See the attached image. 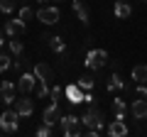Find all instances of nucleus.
<instances>
[{"label": "nucleus", "instance_id": "obj_30", "mask_svg": "<svg viewBox=\"0 0 147 137\" xmlns=\"http://www.w3.org/2000/svg\"><path fill=\"white\" fill-rule=\"evenodd\" d=\"M84 103H88V105H93V103H96V98H93L91 91H86V93H84Z\"/></svg>", "mask_w": 147, "mask_h": 137}, {"label": "nucleus", "instance_id": "obj_5", "mask_svg": "<svg viewBox=\"0 0 147 137\" xmlns=\"http://www.w3.org/2000/svg\"><path fill=\"white\" fill-rule=\"evenodd\" d=\"M59 17H61V12H59L57 5H42L37 10V20L44 22V25H57Z\"/></svg>", "mask_w": 147, "mask_h": 137}, {"label": "nucleus", "instance_id": "obj_31", "mask_svg": "<svg viewBox=\"0 0 147 137\" xmlns=\"http://www.w3.org/2000/svg\"><path fill=\"white\" fill-rule=\"evenodd\" d=\"M137 93H140L142 98H147V83H137Z\"/></svg>", "mask_w": 147, "mask_h": 137}, {"label": "nucleus", "instance_id": "obj_24", "mask_svg": "<svg viewBox=\"0 0 147 137\" xmlns=\"http://www.w3.org/2000/svg\"><path fill=\"white\" fill-rule=\"evenodd\" d=\"M20 17H22V20H32V17H37V10H32V7H27V5H22L20 7Z\"/></svg>", "mask_w": 147, "mask_h": 137}, {"label": "nucleus", "instance_id": "obj_10", "mask_svg": "<svg viewBox=\"0 0 147 137\" xmlns=\"http://www.w3.org/2000/svg\"><path fill=\"white\" fill-rule=\"evenodd\" d=\"M15 110L20 113V118H30L32 113H34V100H30L27 95H22V98L15 100Z\"/></svg>", "mask_w": 147, "mask_h": 137}, {"label": "nucleus", "instance_id": "obj_2", "mask_svg": "<svg viewBox=\"0 0 147 137\" xmlns=\"http://www.w3.org/2000/svg\"><path fill=\"white\" fill-rule=\"evenodd\" d=\"M84 122H81V118H76V115H61V132L66 137H81L84 135Z\"/></svg>", "mask_w": 147, "mask_h": 137}, {"label": "nucleus", "instance_id": "obj_16", "mask_svg": "<svg viewBox=\"0 0 147 137\" xmlns=\"http://www.w3.org/2000/svg\"><path fill=\"white\" fill-rule=\"evenodd\" d=\"M113 115L115 118H120V120H125V115H127V105H125V100L123 98H113Z\"/></svg>", "mask_w": 147, "mask_h": 137}, {"label": "nucleus", "instance_id": "obj_1", "mask_svg": "<svg viewBox=\"0 0 147 137\" xmlns=\"http://www.w3.org/2000/svg\"><path fill=\"white\" fill-rule=\"evenodd\" d=\"M81 122H84V127H86V135H88V137H98L100 132L105 130V127H103V113H100L96 105H91L88 110L84 113Z\"/></svg>", "mask_w": 147, "mask_h": 137}, {"label": "nucleus", "instance_id": "obj_20", "mask_svg": "<svg viewBox=\"0 0 147 137\" xmlns=\"http://www.w3.org/2000/svg\"><path fill=\"white\" fill-rule=\"evenodd\" d=\"M17 3L15 0H0V12H15Z\"/></svg>", "mask_w": 147, "mask_h": 137}, {"label": "nucleus", "instance_id": "obj_13", "mask_svg": "<svg viewBox=\"0 0 147 137\" xmlns=\"http://www.w3.org/2000/svg\"><path fill=\"white\" fill-rule=\"evenodd\" d=\"M130 113H132L135 120H145V118H147V98H142V95H140V100H132Z\"/></svg>", "mask_w": 147, "mask_h": 137}, {"label": "nucleus", "instance_id": "obj_32", "mask_svg": "<svg viewBox=\"0 0 147 137\" xmlns=\"http://www.w3.org/2000/svg\"><path fill=\"white\" fill-rule=\"evenodd\" d=\"M3 39H5V30H0V47H3Z\"/></svg>", "mask_w": 147, "mask_h": 137}, {"label": "nucleus", "instance_id": "obj_15", "mask_svg": "<svg viewBox=\"0 0 147 137\" xmlns=\"http://www.w3.org/2000/svg\"><path fill=\"white\" fill-rule=\"evenodd\" d=\"M113 12H115L118 20H125V17L132 15V5L125 3V0H115V3H113Z\"/></svg>", "mask_w": 147, "mask_h": 137}, {"label": "nucleus", "instance_id": "obj_29", "mask_svg": "<svg viewBox=\"0 0 147 137\" xmlns=\"http://www.w3.org/2000/svg\"><path fill=\"white\" fill-rule=\"evenodd\" d=\"M37 135H39V137H49V135H52V125L44 122L42 127H37Z\"/></svg>", "mask_w": 147, "mask_h": 137}, {"label": "nucleus", "instance_id": "obj_23", "mask_svg": "<svg viewBox=\"0 0 147 137\" xmlns=\"http://www.w3.org/2000/svg\"><path fill=\"white\" fill-rule=\"evenodd\" d=\"M49 91H52V88H49V83H47V81H39V86H37V98H47V95H49Z\"/></svg>", "mask_w": 147, "mask_h": 137}, {"label": "nucleus", "instance_id": "obj_18", "mask_svg": "<svg viewBox=\"0 0 147 137\" xmlns=\"http://www.w3.org/2000/svg\"><path fill=\"white\" fill-rule=\"evenodd\" d=\"M132 81H137V83H147V66H135V68H132Z\"/></svg>", "mask_w": 147, "mask_h": 137}, {"label": "nucleus", "instance_id": "obj_12", "mask_svg": "<svg viewBox=\"0 0 147 137\" xmlns=\"http://www.w3.org/2000/svg\"><path fill=\"white\" fill-rule=\"evenodd\" d=\"M105 132H108L110 137H125V135H127V125H125V120L115 118V120H113L108 127H105Z\"/></svg>", "mask_w": 147, "mask_h": 137}, {"label": "nucleus", "instance_id": "obj_11", "mask_svg": "<svg viewBox=\"0 0 147 137\" xmlns=\"http://www.w3.org/2000/svg\"><path fill=\"white\" fill-rule=\"evenodd\" d=\"M34 76L39 81H54V71H52V66H49L47 61H39V64H34Z\"/></svg>", "mask_w": 147, "mask_h": 137}, {"label": "nucleus", "instance_id": "obj_33", "mask_svg": "<svg viewBox=\"0 0 147 137\" xmlns=\"http://www.w3.org/2000/svg\"><path fill=\"white\" fill-rule=\"evenodd\" d=\"M37 3H42V5H44V3H49V0H37Z\"/></svg>", "mask_w": 147, "mask_h": 137}, {"label": "nucleus", "instance_id": "obj_34", "mask_svg": "<svg viewBox=\"0 0 147 137\" xmlns=\"http://www.w3.org/2000/svg\"><path fill=\"white\" fill-rule=\"evenodd\" d=\"M137 3H147V0H137Z\"/></svg>", "mask_w": 147, "mask_h": 137}, {"label": "nucleus", "instance_id": "obj_27", "mask_svg": "<svg viewBox=\"0 0 147 137\" xmlns=\"http://www.w3.org/2000/svg\"><path fill=\"white\" fill-rule=\"evenodd\" d=\"M15 88H17V86L12 83V81H3V83H0V95H3V93H10V91H15Z\"/></svg>", "mask_w": 147, "mask_h": 137}, {"label": "nucleus", "instance_id": "obj_25", "mask_svg": "<svg viewBox=\"0 0 147 137\" xmlns=\"http://www.w3.org/2000/svg\"><path fill=\"white\" fill-rule=\"evenodd\" d=\"M49 98H52L54 103H59V100L64 98V88H61V86H54V88L49 91Z\"/></svg>", "mask_w": 147, "mask_h": 137}, {"label": "nucleus", "instance_id": "obj_8", "mask_svg": "<svg viewBox=\"0 0 147 137\" xmlns=\"http://www.w3.org/2000/svg\"><path fill=\"white\" fill-rule=\"evenodd\" d=\"M64 95H66V100L71 103V105L84 103V88H81L79 83H69L66 88H64Z\"/></svg>", "mask_w": 147, "mask_h": 137}, {"label": "nucleus", "instance_id": "obj_28", "mask_svg": "<svg viewBox=\"0 0 147 137\" xmlns=\"http://www.w3.org/2000/svg\"><path fill=\"white\" fill-rule=\"evenodd\" d=\"M0 100L5 103V108L12 105V103H15V91H10V93H3V95H0Z\"/></svg>", "mask_w": 147, "mask_h": 137}, {"label": "nucleus", "instance_id": "obj_21", "mask_svg": "<svg viewBox=\"0 0 147 137\" xmlns=\"http://www.w3.org/2000/svg\"><path fill=\"white\" fill-rule=\"evenodd\" d=\"M7 68H12V59L7 56V54H3V52H0V74H5Z\"/></svg>", "mask_w": 147, "mask_h": 137}, {"label": "nucleus", "instance_id": "obj_14", "mask_svg": "<svg viewBox=\"0 0 147 137\" xmlns=\"http://www.w3.org/2000/svg\"><path fill=\"white\" fill-rule=\"evenodd\" d=\"M71 7H74V12H76V17H79V22H84V25H88V22H91L88 7L84 5V0H71Z\"/></svg>", "mask_w": 147, "mask_h": 137}, {"label": "nucleus", "instance_id": "obj_22", "mask_svg": "<svg viewBox=\"0 0 147 137\" xmlns=\"http://www.w3.org/2000/svg\"><path fill=\"white\" fill-rule=\"evenodd\" d=\"M22 49H25V47H22V42H20V39H17V37H10V52L15 54V56H20V54H22Z\"/></svg>", "mask_w": 147, "mask_h": 137}, {"label": "nucleus", "instance_id": "obj_9", "mask_svg": "<svg viewBox=\"0 0 147 137\" xmlns=\"http://www.w3.org/2000/svg\"><path fill=\"white\" fill-rule=\"evenodd\" d=\"M25 25L27 22L22 20V17H12V20L5 22V34L7 37H20L22 32H25Z\"/></svg>", "mask_w": 147, "mask_h": 137}, {"label": "nucleus", "instance_id": "obj_26", "mask_svg": "<svg viewBox=\"0 0 147 137\" xmlns=\"http://www.w3.org/2000/svg\"><path fill=\"white\" fill-rule=\"evenodd\" d=\"M76 83H79L84 91H91V88H93V79H91V76H84V79H79Z\"/></svg>", "mask_w": 147, "mask_h": 137}, {"label": "nucleus", "instance_id": "obj_6", "mask_svg": "<svg viewBox=\"0 0 147 137\" xmlns=\"http://www.w3.org/2000/svg\"><path fill=\"white\" fill-rule=\"evenodd\" d=\"M37 83H39V79L34 76V71L32 74H20V79H17V91H20V95H30L32 91L37 88Z\"/></svg>", "mask_w": 147, "mask_h": 137}, {"label": "nucleus", "instance_id": "obj_17", "mask_svg": "<svg viewBox=\"0 0 147 137\" xmlns=\"http://www.w3.org/2000/svg\"><path fill=\"white\" fill-rule=\"evenodd\" d=\"M108 91H125V81H123V76L118 74V71H113V74H110Z\"/></svg>", "mask_w": 147, "mask_h": 137}, {"label": "nucleus", "instance_id": "obj_19", "mask_svg": "<svg viewBox=\"0 0 147 137\" xmlns=\"http://www.w3.org/2000/svg\"><path fill=\"white\" fill-rule=\"evenodd\" d=\"M49 47L54 49L57 54H64V49H66V44H64V39L61 37H57V34H52L49 37Z\"/></svg>", "mask_w": 147, "mask_h": 137}, {"label": "nucleus", "instance_id": "obj_4", "mask_svg": "<svg viewBox=\"0 0 147 137\" xmlns=\"http://www.w3.org/2000/svg\"><path fill=\"white\" fill-rule=\"evenodd\" d=\"M86 68H91V71H98V68H103L105 64H108V52H103V49H91L88 54H86Z\"/></svg>", "mask_w": 147, "mask_h": 137}, {"label": "nucleus", "instance_id": "obj_7", "mask_svg": "<svg viewBox=\"0 0 147 137\" xmlns=\"http://www.w3.org/2000/svg\"><path fill=\"white\" fill-rule=\"evenodd\" d=\"M42 120L47 122V125H57V122H61V110H59V103H54L52 100V105H47L44 108V113H42Z\"/></svg>", "mask_w": 147, "mask_h": 137}, {"label": "nucleus", "instance_id": "obj_3", "mask_svg": "<svg viewBox=\"0 0 147 137\" xmlns=\"http://www.w3.org/2000/svg\"><path fill=\"white\" fill-rule=\"evenodd\" d=\"M17 122H20V113L5 108L3 115H0V130L7 132V135H15V132H17Z\"/></svg>", "mask_w": 147, "mask_h": 137}]
</instances>
